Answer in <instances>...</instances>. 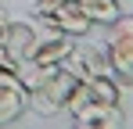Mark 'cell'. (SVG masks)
<instances>
[{
    "mask_svg": "<svg viewBox=\"0 0 133 129\" xmlns=\"http://www.w3.org/2000/svg\"><path fill=\"white\" fill-rule=\"evenodd\" d=\"M76 75L68 72L65 64H50L43 68V79L29 90V108L36 111V115H58V111H65L68 97H72V90H76Z\"/></svg>",
    "mask_w": 133,
    "mask_h": 129,
    "instance_id": "cell-1",
    "label": "cell"
},
{
    "mask_svg": "<svg viewBox=\"0 0 133 129\" xmlns=\"http://www.w3.org/2000/svg\"><path fill=\"white\" fill-rule=\"evenodd\" d=\"M36 7V18L43 22L47 29H58V32H65L72 40H79V36H87L90 29H94V22L90 15L83 11V4L79 0H32Z\"/></svg>",
    "mask_w": 133,
    "mask_h": 129,
    "instance_id": "cell-2",
    "label": "cell"
},
{
    "mask_svg": "<svg viewBox=\"0 0 133 129\" xmlns=\"http://www.w3.org/2000/svg\"><path fill=\"white\" fill-rule=\"evenodd\" d=\"M111 61V75L119 79V86L133 90V15H119L108 25V40H104Z\"/></svg>",
    "mask_w": 133,
    "mask_h": 129,
    "instance_id": "cell-3",
    "label": "cell"
},
{
    "mask_svg": "<svg viewBox=\"0 0 133 129\" xmlns=\"http://www.w3.org/2000/svg\"><path fill=\"white\" fill-rule=\"evenodd\" d=\"M76 75V79H94V75H111V61H108V50L97 47V43H72L68 58L61 61Z\"/></svg>",
    "mask_w": 133,
    "mask_h": 129,
    "instance_id": "cell-4",
    "label": "cell"
},
{
    "mask_svg": "<svg viewBox=\"0 0 133 129\" xmlns=\"http://www.w3.org/2000/svg\"><path fill=\"white\" fill-rule=\"evenodd\" d=\"M36 40H40V29L32 25V22H22V18H7L4 25V32H0V43H4V50L15 58V61H29L32 58V50H36Z\"/></svg>",
    "mask_w": 133,
    "mask_h": 129,
    "instance_id": "cell-5",
    "label": "cell"
},
{
    "mask_svg": "<svg viewBox=\"0 0 133 129\" xmlns=\"http://www.w3.org/2000/svg\"><path fill=\"white\" fill-rule=\"evenodd\" d=\"M25 108H29V90L22 86L18 72L0 68V126L15 122V118L22 115Z\"/></svg>",
    "mask_w": 133,
    "mask_h": 129,
    "instance_id": "cell-6",
    "label": "cell"
},
{
    "mask_svg": "<svg viewBox=\"0 0 133 129\" xmlns=\"http://www.w3.org/2000/svg\"><path fill=\"white\" fill-rule=\"evenodd\" d=\"M68 50H72V36L58 32V29H47V32H40V40H36L32 61L40 64V68H50V64H61V61H65Z\"/></svg>",
    "mask_w": 133,
    "mask_h": 129,
    "instance_id": "cell-7",
    "label": "cell"
},
{
    "mask_svg": "<svg viewBox=\"0 0 133 129\" xmlns=\"http://www.w3.org/2000/svg\"><path fill=\"white\" fill-rule=\"evenodd\" d=\"M72 118L90 126V129H119L122 126V108L119 104H101V101H87L83 108L72 111Z\"/></svg>",
    "mask_w": 133,
    "mask_h": 129,
    "instance_id": "cell-8",
    "label": "cell"
},
{
    "mask_svg": "<svg viewBox=\"0 0 133 129\" xmlns=\"http://www.w3.org/2000/svg\"><path fill=\"white\" fill-rule=\"evenodd\" d=\"M79 4H83V11L90 15L94 25H111V22L122 15L119 0H79Z\"/></svg>",
    "mask_w": 133,
    "mask_h": 129,
    "instance_id": "cell-9",
    "label": "cell"
},
{
    "mask_svg": "<svg viewBox=\"0 0 133 129\" xmlns=\"http://www.w3.org/2000/svg\"><path fill=\"white\" fill-rule=\"evenodd\" d=\"M0 68H7V72H15V68H18V61H15V58L4 50V43H0Z\"/></svg>",
    "mask_w": 133,
    "mask_h": 129,
    "instance_id": "cell-10",
    "label": "cell"
},
{
    "mask_svg": "<svg viewBox=\"0 0 133 129\" xmlns=\"http://www.w3.org/2000/svg\"><path fill=\"white\" fill-rule=\"evenodd\" d=\"M4 25H7V11L0 7V32H4Z\"/></svg>",
    "mask_w": 133,
    "mask_h": 129,
    "instance_id": "cell-11",
    "label": "cell"
}]
</instances>
